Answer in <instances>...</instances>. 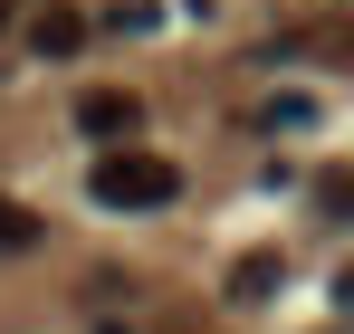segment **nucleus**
Instances as JSON below:
<instances>
[{
  "instance_id": "nucleus-1",
  "label": "nucleus",
  "mask_w": 354,
  "mask_h": 334,
  "mask_svg": "<svg viewBox=\"0 0 354 334\" xmlns=\"http://www.w3.org/2000/svg\"><path fill=\"white\" fill-rule=\"evenodd\" d=\"M86 191H96L106 210H163V201L182 191V172L163 163V153H134V144H115V153H96Z\"/></svg>"
},
{
  "instance_id": "nucleus-7",
  "label": "nucleus",
  "mask_w": 354,
  "mask_h": 334,
  "mask_svg": "<svg viewBox=\"0 0 354 334\" xmlns=\"http://www.w3.org/2000/svg\"><path fill=\"white\" fill-rule=\"evenodd\" d=\"M259 124H278V134H288V124H306V96H268V106H259Z\"/></svg>"
},
{
  "instance_id": "nucleus-3",
  "label": "nucleus",
  "mask_w": 354,
  "mask_h": 334,
  "mask_svg": "<svg viewBox=\"0 0 354 334\" xmlns=\"http://www.w3.org/2000/svg\"><path fill=\"white\" fill-rule=\"evenodd\" d=\"M278 277H288V268H278V248H249V258H230L221 296H230V306H268V296H278Z\"/></svg>"
},
{
  "instance_id": "nucleus-2",
  "label": "nucleus",
  "mask_w": 354,
  "mask_h": 334,
  "mask_svg": "<svg viewBox=\"0 0 354 334\" xmlns=\"http://www.w3.org/2000/svg\"><path fill=\"white\" fill-rule=\"evenodd\" d=\"M134 124H144V96H134V86H86V96H77V134H86L96 153L134 144Z\"/></svg>"
},
{
  "instance_id": "nucleus-6",
  "label": "nucleus",
  "mask_w": 354,
  "mask_h": 334,
  "mask_svg": "<svg viewBox=\"0 0 354 334\" xmlns=\"http://www.w3.org/2000/svg\"><path fill=\"white\" fill-rule=\"evenodd\" d=\"M10 248H39V210L0 191V258H10Z\"/></svg>"
},
{
  "instance_id": "nucleus-8",
  "label": "nucleus",
  "mask_w": 354,
  "mask_h": 334,
  "mask_svg": "<svg viewBox=\"0 0 354 334\" xmlns=\"http://www.w3.org/2000/svg\"><path fill=\"white\" fill-rule=\"evenodd\" d=\"M0 19H10V0H0Z\"/></svg>"
},
{
  "instance_id": "nucleus-5",
  "label": "nucleus",
  "mask_w": 354,
  "mask_h": 334,
  "mask_svg": "<svg viewBox=\"0 0 354 334\" xmlns=\"http://www.w3.org/2000/svg\"><path fill=\"white\" fill-rule=\"evenodd\" d=\"M316 210L354 229V163H326V172H316Z\"/></svg>"
},
{
  "instance_id": "nucleus-4",
  "label": "nucleus",
  "mask_w": 354,
  "mask_h": 334,
  "mask_svg": "<svg viewBox=\"0 0 354 334\" xmlns=\"http://www.w3.org/2000/svg\"><path fill=\"white\" fill-rule=\"evenodd\" d=\"M29 48L39 57H77L86 48V10H39V19H29Z\"/></svg>"
}]
</instances>
